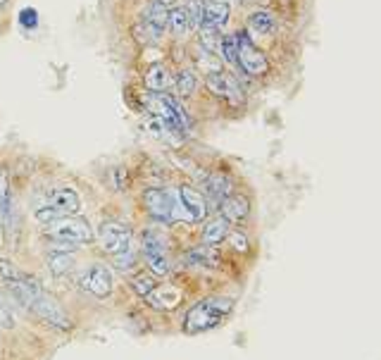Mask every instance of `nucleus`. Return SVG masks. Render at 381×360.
<instances>
[{
    "mask_svg": "<svg viewBox=\"0 0 381 360\" xmlns=\"http://www.w3.org/2000/svg\"><path fill=\"white\" fill-rule=\"evenodd\" d=\"M155 286H157L155 277H153V274H146V272L136 274V277L131 279V289H134L136 293H139L141 298H148L150 293L155 291Z\"/></svg>",
    "mask_w": 381,
    "mask_h": 360,
    "instance_id": "nucleus-28",
    "label": "nucleus"
},
{
    "mask_svg": "<svg viewBox=\"0 0 381 360\" xmlns=\"http://www.w3.org/2000/svg\"><path fill=\"white\" fill-rule=\"evenodd\" d=\"M220 55L227 64L239 67V43H236V36H222Z\"/></svg>",
    "mask_w": 381,
    "mask_h": 360,
    "instance_id": "nucleus-27",
    "label": "nucleus"
},
{
    "mask_svg": "<svg viewBox=\"0 0 381 360\" xmlns=\"http://www.w3.org/2000/svg\"><path fill=\"white\" fill-rule=\"evenodd\" d=\"M229 232H232V225H229L222 215H215V218H210L205 225H203L200 241L205 246H217V244H222V241L227 239Z\"/></svg>",
    "mask_w": 381,
    "mask_h": 360,
    "instance_id": "nucleus-16",
    "label": "nucleus"
},
{
    "mask_svg": "<svg viewBox=\"0 0 381 360\" xmlns=\"http://www.w3.org/2000/svg\"><path fill=\"white\" fill-rule=\"evenodd\" d=\"M96 239H98V246H101L103 253L117 258V255L127 253L131 248L134 234H131V227L122 225V222H103V225L98 227Z\"/></svg>",
    "mask_w": 381,
    "mask_h": 360,
    "instance_id": "nucleus-6",
    "label": "nucleus"
},
{
    "mask_svg": "<svg viewBox=\"0 0 381 360\" xmlns=\"http://www.w3.org/2000/svg\"><path fill=\"white\" fill-rule=\"evenodd\" d=\"M248 27L260 36H272L274 31H277V19L267 10H255L251 12V17H248Z\"/></svg>",
    "mask_w": 381,
    "mask_h": 360,
    "instance_id": "nucleus-19",
    "label": "nucleus"
},
{
    "mask_svg": "<svg viewBox=\"0 0 381 360\" xmlns=\"http://www.w3.org/2000/svg\"><path fill=\"white\" fill-rule=\"evenodd\" d=\"M8 291L12 293V298H15L19 305L26 308V310H29L31 303H34V300L43 293L41 284H38L36 279L26 277V274H19L17 279H10L8 281Z\"/></svg>",
    "mask_w": 381,
    "mask_h": 360,
    "instance_id": "nucleus-11",
    "label": "nucleus"
},
{
    "mask_svg": "<svg viewBox=\"0 0 381 360\" xmlns=\"http://www.w3.org/2000/svg\"><path fill=\"white\" fill-rule=\"evenodd\" d=\"M79 210H81V198H79V193L69 186H60V189H52L43 206L36 208V220L43 222V225H50V222L55 220L76 215Z\"/></svg>",
    "mask_w": 381,
    "mask_h": 360,
    "instance_id": "nucleus-3",
    "label": "nucleus"
},
{
    "mask_svg": "<svg viewBox=\"0 0 381 360\" xmlns=\"http://www.w3.org/2000/svg\"><path fill=\"white\" fill-rule=\"evenodd\" d=\"M143 260H146L150 274H157V277H165L172 270V263H169V253H167V239L160 229H148L143 234Z\"/></svg>",
    "mask_w": 381,
    "mask_h": 360,
    "instance_id": "nucleus-5",
    "label": "nucleus"
},
{
    "mask_svg": "<svg viewBox=\"0 0 381 360\" xmlns=\"http://www.w3.org/2000/svg\"><path fill=\"white\" fill-rule=\"evenodd\" d=\"M241 3H267V0H241Z\"/></svg>",
    "mask_w": 381,
    "mask_h": 360,
    "instance_id": "nucleus-33",
    "label": "nucleus"
},
{
    "mask_svg": "<svg viewBox=\"0 0 381 360\" xmlns=\"http://www.w3.org/2000/svg\"><path fill=\"white\" fill-rule=\"evenodd\" d=\"M0 274H3L5 281H10V279H17L22 272H19L17 267L10 263V260H0Z\"/></svg>",
    "mask_w": 381,
    "mask_h": 360,
    "instance_id": "nucleus-32",
    "label": "nucleus"
},
{
    "mask_svg": "<svg viewBox=\"0 0 381 360\" xmlns=\"http://www.w3.org/2000/svg\"><path fill=\"white\" fill-rule=\"evenodd\" d=\"M167 22H169V10L165 8V5H160L155 0L153 5L148 8V12H146V24H150L153 29H157L162 34L165 31V27H167Z\"/></svg>",
    "mask_w": 381,
    "mask_h": 360,
    "instance_id": "nucleus-25",
    "label": "nucleus"
},
{
    "mask_svg": "<svg viewBox=\"0 0 381 360\" xmlns=\"http://www.w3.org/2000/svg\"><path fill=\"white\" fill-rule=\"evenodd\" d=\"M113 284H115V277H113V270L108 265H91L81 277V286L86 289L89 293H93L96 298H105L113 293Z\"/></svg>",
    "mask_w": 381,
    "mask_h": 360,
    "instance_id": "nucleus-9",
    "label": "nucleus"
},
{
    "mask_svg": "<svg viewBox=\"0 0 381 360\" xmlns=\"http://www.w3.org/2000/svg\"><path fill=\"white\" fill-rule=\"evenodd\" d=\"M220 215L224 218L229 225H241L251 215V201L243 193H232L220 203Z\"/></svg>",
    "mask_w": 381,
    "mask_h": 360,
    "instance_id": "nucleus-12",
    "label": "nucleus"
},
{
    "mask_svg": "<svg viewBox=\"0 0 381 360\" xmlns=\"http://www.w3.org/2000/svg\"><path fill=\"white\" fill-rule=\"evenodd\" d=\"M43 232H45V237L52 241V251L74 253L79 246L93 241V229H91L89 220L76 218V215L50 222V225H45Z\"/></svg>",
    "mask_w": 381,
    "mask_h": 360,
    "instance_id": "nucleus-2",
    "label": "nucleus"
},
{
    "mask_svg": "<svg viewBox=\"0 0 381 360\" xmlns=\"http://www.w3.org/2000/svg\"><path fill=\"white\" fill-rule=\"evenodd\" d=\"M134 36H136V41H139V43H146L148 45V43H155L157 38H160V31L143 22V24H136V27H134Z\"/></svg>",
    "mask_w": 381,
    "mask_h": 360,
    "instance_id": "nucleus-30",
    "label": "nucleus"
},
{
    "mask_svg": "<svg viewBox=\"0 0 381 360\" xmlns=\"http://www.w3.org/2000/svg\"><path fill=\"white\" fill-rule=\"evenodd\" d=\"M143 206L146 213L157 222H174V193H169L167 189H148L143 193Z\"/></svg>",
    "mask_w": 381,
    "mask_h": 360,
    "instance_id": "nucleus-8",
    "label": "nucleus"
},
{
    "mask_svg": "<svg viewBox=\"0 0 381 360\" xmlns=\"http://www.w3.org/2000/svg\"><path fill=\"white\" fill-rule=\"evenodd\" d=\"M234 300L227 296H210L200 298L198 303L188 308V313L183 315V332L186 334H200L210 332L215 327L224 325V320L232 315Z\"/></svg>",
    "mask_w": 381,
    "mask_h": 360,
    "instance_id": "nucleus-1",
    "label": "nucleus"
},
{
    "mask_svg": "<svg viewBox=\"0 0 381 360\" xmlns=\"http://www.w3.org/2000/svg\"><path fill=\"white\" fill-rule=\"evenodd\" d=\"M205 86L210 89V94H215L217 98H227V101L239 103L241 101V89L232 77L224 74V72H210Z\"/></svg>",
    "mask_w": 381,
    "mask_h": 360,
    "instance_id": "nucleus-13",
    "label": "nucleus"
},
{
    "mask_svg": "<svg viewBox=\"0 0 381 360\" xmlns=\"http://www.w3.org/2000/svg\"><path fill=\"white\" fill-rule=\"evenodd\" d=\"M200 43L203 50H207V53H220V45H222L220 29H215L207 22H200Z\"/></svg>",
    "mask_w": 381,
    "mask_h": 360,
    "instance_id": "nucleus-24",
    "label": "nucleus"
},
{
    "mask_svg": "<svg viewBox=\"0 0 381 360\" xmlns=\"http://www.w3.org/2000/svg\"><path fill=\"white\" fill-rule=\"evenodd\" d=\"M188 258H190V263H193V265L217 267V265H220V260H222V255H220V251H217V246L200 244V246H195L193 251L188 253Z\"/></svg>",
    "mask_w": 381,
    "mask_h": 360,
    "instance_id": "nucleus-20",
    "label": "nucleus"
},
{
    "mask_svg": "<svg viewBox=\"0 0 381 360\" xmlns=\"http://www.w3.org/2000/svg\"><path fill=\"white\" fill-rule=\"evenodd\" d=\"M236 43H239V67L251 77L267 74L269 62L258 45H255L246 34H236Z\"/></svg>",
    "mask_w": 381,
    "mask_h": 360,
    "instance_id": "nucleus-7",
    "label": "nucleus"
},
{
    "mask_svg": "<svg viewBox=\"0 0 381 360\" xmlns=\"http://www.w3.org/2000/svg\"><path fill=\"white\" fill-rule=\"evenodd\" d=\"M143 81H146L148 91H153V94H162V91H167L174 84V77H172V72H169V67L165 62H157L146 72V79Z\"/></svg>",
    "mask_w": 381,
    "mask_h": 360,
    "instance_id": "nucleus-17",
    "label": "nucleus"
},
{
    "mask_svg": "<svg viewBox=\"0 0 381 360\" xmlns=\"http://www.w3.org/2000/svg\"><path fill=\"white\" fill-rule=\"evenodd\" d=\"M3 3H5V0H0V5H3Z\"/></svg>",
    "mask_w": 381,
    "mask_h": 360,
    "instance_id": "nucleus-34",
    "label": "nucleus"
},
{
    "mask_svg": "<svg viewBox=\"0 0 381 360\" xmlns=\"http://www.w3.org/2000/svg\"><path fill=\"white\" fill-rule=\"evenodd\" d=\"M181 289H176L174 284H157L155 291L146 298L150 305L157 308V310H172L181 303Z\"/></svg>",
    "mask_w": 381,
    "mask_h": 360,
    "instance_id": "nucleus-15",
    "label": "nucleus"
},
{
    "mask_svg": "<svg viewBox=\"0 0 381 360\" xmlns=\"http://www.w3.org/2000/svg\"><path fill=\"white\" fill-rule=\"evenodd\" d=\"M205 193H207V198L215 203V206H220V203L224 201L227 196L234 193L232 176L224 174V172H212L205 179Z\"/></svg>",
    "mask_w": 381,
    "mask_h": 360,
    "instance_id": "nucleus-14",
    "label": "nucleus"
},
{
    "mask_svg": "<svg viewBox=\"0 0 381 360\" xmlns=\"http://www.w3.org/2000/svg\"><path fill=\"white\" fill-rule=\"evenodd\" d=\"M203 22L222 29L229 22V5L227 0H203Z\"/></svg>",
    "mask_w": 381,
    "mask_h": 360,
    "instance_id": "nucleus-18",
    "label": "nucleus"
},
{
    "mask_svg": "<svg viewBox=\"0 0 381 360\" xmlns=\"http://www.w3.org/2000/svg\"><path fill=\"white\" fill-rule=\"evenodd\" d=\"M167 27L174 31L176 36H183L190 27V19H188V12L186 8H174L172 12H169V22Z\"/></svg>",
    "mask_w": 381,
    "mask_h": 360,
    "instance_id": "nucleus-26",
    "label": "nucleus"
},
{
    "mask_svg": "<svg viewBox=\"0 0 381 360\" xmlns=\"http://www.w3.org/2000/svg\"><path fill=\"white\" fill-rule=\"evenodd\" d=\"M12 218V196H10V174L0 167V222L8 225Z\"/></svg>",
    "mask_w": 381,
    "mask_h": 360,
    "instance_id": "nucleus-21",
    "label": "nucleus"
},
{
    "mask_svg": "<svg viewBox=\"0 0 381 360\" xmlns=\"http://www.w3.org/2000/svg\"><path fill=\"white\" fill-rule=\"evenodd\" d=\"M29 310L34 313L38 320H43V322H48L52 327H60V330H69V327H72L69 317L64 315V310L60 308V303H57V300L52 298V296H48L45 291L34 300V303H31Z\"/></svg>",
    "mask_w": 381,
    "mask_h": 360,
    "instance_id": "nucleus-10",
    "label": "nucleus"
},
{
    "mask_svg": "<svg viewBox=\"0 0 381 360\" xmlns=\"http://www.w3.org/2000/svg\"><path fill=\"white\" fill-rule=\"evenodd\" d=\"M227 246L232 248L234 253H248L251 251V239H248V234L243 232V229H232V232L227 234Z\"/></svg>",
    "mask_w": 381,
    "mask_h": 360,
    "instance_id": "nucleus-29",
    "label": "nucleus"
},
{
    "mask_svg": "<svg viewBox=\"0 0 381 360\" xmlns=\"http://www.w3.org/2000/svg\"><path fill=\"white\" fill-rule=\"evenodd\" d=\"M10 327H15V315H12L10 305L0 298V330H10Z\"/></svg>",
    "mask_w": 381,
    "mask_h": 360,
    "instance_id": "nucleus-31",
    "label": "nucleus"
},
{
    "mask_svg": "<svg viewBox=\"0 0 381 360\" xmlns=\"http://www.w3.org/2000/svg\"><path fill=\"white\" fill-rule=\"evenodd\" d=\"M45 263H48V270L55 274V277H62V274H67L72 267H74V255L69 251H50Z\"/></svg>",
    "mask_w": 381,
    "mask_h": 360,
    "instance_id": "nucleus-22",
    "label": "nucleus"
},
{
    "mask_svg": "<svg viewBox=\"0 0 381 360\" xmlns=\"http://www.w3.org/2000/svg\"><path fill=\"white\" fill-rule=\"evenodd\" d=\"M174 89H176V96L179 98H188L195 94V89H198V77H195L193 69H181L179 77H176L174 81Z\"/></svg>",
    "mask_w": 381,
    "mask_h": 360,
    "instance_id": "nucleus-23",
    "label": "nucleus"
},
{
    "mask_svg": "<svg viewBox=\"0 0 381 360\" xmlns=\"http://www.w3.org/2000/svg\"><path fill=\"white\" fill-rule=\"evenodd\" d=\"M207 198L200 191H195L193 186H179L174 191V222H205L207 220Z\"/></svg>",
    "mask_w": 381,
    "mask_h": 360,
    "instance_id": "nucleus-4",
    "label": "nucleus"
}]
</instances>
